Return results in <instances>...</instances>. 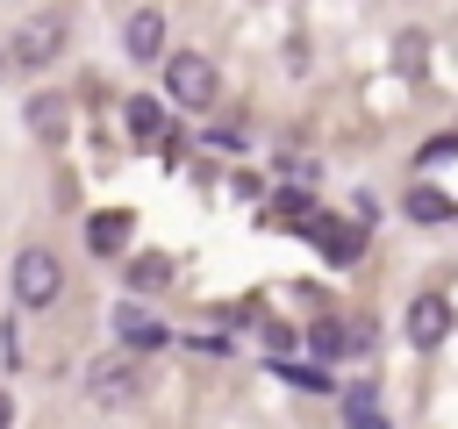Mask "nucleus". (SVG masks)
<instances>
[{
  "mask_svg": "<svg viewBox=\"0 0 458 429\" xmlns=\"http://www.w3.org/2000/svg\"><path fill=\"white\" fill-rule=\"evenodd\" d=\"M365 343H372V322H365V315H358V322H351V329H344V350H365Z\"/></svg>",
  "mask_w": 458,
  "mask_h": 429,
  "instance_id": "17",
  "label": "nucleus"
},
{
  "mask_svg": "<svg viewBox=\"0 0 458 429\" xmlns=\"http://www.w3.org/2000/svg\"><path fill=\"white\" fill-rule=\"evenodd\" d=\"M0 429H14V400L7 393H0Z\"/></svg>",
  "mask_w": 458,
  "mask_h": 429,
  "instance_id": "18",
  "label": "nucleus"
},
{
  "mask_svg": "<svg viewBox=\"0 0 458 429\" xmlns=\"http://www.w3.org/2000/svg\"><path fill=\"white\" fill-rule=\"evenodd\" d=\"M444 214H451V200H444L437 186H415V193H408V222H444Z\"/></svg>",
  "mask_w": 458,
  "mask_h": 429,
  "instance_id": "14",
  "label": "nucleus"
},
{
  "mask_svg": "<svg viewBox=\"0 0 458 429\" xmlns=\"http://www.w3.org/2000/svg\"><path fill=\"white\" fill-rule=\"evenodd\" d=\"M301 229L315 236V250H322L329 265H358V257H365V229H351V222H336V214H308Z\"/></svg>",
  "mask_w": 458,
  "mask_h": 429,
  "instance_id": "4",
  "label": "nucleus"
},
{
  "mask_svg": "<svg viewBox=\"0 0 458 429\" xmlns=\"http://www.w3.org/2000/svg\"><path fill=\"white\" fill-rule=\"evenodd\" d=\"M444 336H451V300H444V293H415V300H408V343L429 350V343H444Z\"/></svg>",
  "mask_w": 458,
  "mask_h": 429,
  "instance_id": "6",
  "label": "nucleus"
},
{
  "mask_svg": "<svg viewBox=\"0 0 458 429\" xmlns=\"http://www.w3.org/2000/svg\"><path fill=\"white\" fill-rule=\"evenodd\" d=\"M129 129H136L143 143H165V100H150V93H136V100H129Z\"/></svg>",
  "mask_w": 458,
  "mask_h": 429,
  "instance_id": "9",
  "label": "nucleus"
},
{
  "mask_svg": "<svg viewBox=\"0 0 458 429\" xmlns=\"http://www.w3.org/2000/svg\"><path fill=\"white\" fill-rule=\"evenodd\" d=\"M57 50H64V21H57V14H29V21H21V36H14V50H7V57H14V64H21V72H43V64H50V57H57Z\"/></svg>",
  "mask_w": 458,
  "mask_h": 429,
  "instance_id": "3",
  "label": "nucleus"
},
{
  "mask_svg": "<svg viewBox=\"0 0 458 429\" xmlns=\"http://www.w3.org/2000/svg\"><path fill=\"white\" fill-rule=\"evenodd\" d=\"M422 57H429V36H422V29H408V36L394 43V64H401L408 79H422Z\"/></svg>",
  "mask_w": 458,
  "mask_h": 429,
  "instance_id": "13",
  "label": "nucleus"
},
{
  "mask_svg": "<svg viewBox=\"0 0 458 429\" xmlns=\"http://www.w3.org/2000/svg\"><path fill=\"white\" fill-rule=\"evenodd\" d=\"M136 386H143V379H136V358H122V350H114V358H100V365L86 372V393H93L100 408H122V400H136Z\"/></svg>",
  "mask_w": 458,
  "mask_h": 429,
  "instance_id": "5",
  "label": "nucleus"
},
{
  "mask_svg": "<svg viewBox=\"0 0 458 429\" xmlns=\"http://www.w3.org/2000/svg\"><path fill=\"white\" fill-rule=\"evenodd\" d=\"M129 229H136V222H129V214H122V207H100V214H93V222H86V243H93V250H100V257H114V250H122V243H129Z\"/></svg>",
  "mask_w": 458,
  "mask_h": 429,
  "instance_id": "8",
  "label": "nucleus"
},
{
  "mask_svg": "<svg viewBox=\"0 0 458 429\" xmlns=\"http://www.w3.org/2000/svg\"><path fill=\"white\" fill-rule=\"evenodd\" d=\"M122 336H129L136 350H150V343H165V329H150V322H136V315H122Z\"/></svg>",
  "mask_w": 458,
  "mask_h": 429,
  "instance_id": "16",
  "label": "nucleus"
},
{
  "mask_svg": "<svg viewBox=\"0 0 458 429\" xmlns=\"http://www.w3.org/2000/svg\"><path fill=\"white\" fill-rule=\"evenodd\" d=\"M344 415H351V429H386V415H379L372 386H351V393H344Z\"/></svg>",
  "mask_w": 458,
  "mask_h": 429,
  "instance_id": "11",
  "label": "nucleus"
},
{
  "mask_svg": "<svg viewBox=\"0 0 458 429\" xmlns=\"http://www.w3.org/2000/svg\"><path fill=\"white\" fill-rule=\"evenodd\" d=\"M165 93H172V107H215V64L200 50H172L165 57Z\"/></svg>",
  "mask_w": 458,
  "mask_h": 429,
  "instance_id": "1",
  "label": "nucleus"
},
{
  "mask_svg": "<svg viewBox=\"0 0 458 429\" xmlns=\"http://www.w3.org/2000/svg\"><path fill=\"white\" fill-rule=\"evenodd\" d=\"M129 286H136V293H157V286H172V257H165V250L136 257V265H129Z\"/></svg>",
  "mask_w": 458,
  "mask_h": 429,
  "instance_id": "10",
  "label": "nucleus"
},
{
  "mask_svg": "<svg viewBox=\"0 0 458 429\" xmlns=\"http://www.w3.org/2000/svg\"><path fill=\"white\" fill-rule=\"evenodd\" d=\"M308 343H315V358H344V322H315Z\"/></svg>",
  "mask_w": 458,
  "mask_h": 429,
  "instance_id": "15",
  "label": "nucleus"
},
{
  "mask_svg": "<svg viewBox=\"0 0 458 429\" xmlns=\"http://www.w3.org/2000/svg\"><path fill=\"white\" fill-rule=\"evenodd\" d=\"M122 43H129V57H143V64L165 57V14H157V7H136L129 29H122Z\"/></svg>",
  "mask_w": 458,
  "mask_h": 429,
  "instance_id": "7",
  "label": "nucleus"
},
{
  "mask_svg": "<svg viewBox=\"0 0 458 429\" xmlns=\"http://www.w3.org/2000/svg\"><path fill=\"white\" fill-rule=\"evenodd\" d=\"M29 129H36V136H57V129H64V100H57V93H36V100H29Z\"/></svg>",
  "mask_w": 458,
  "mask_h": 429,
  "instance_id": "12",
  "label": "nucleus"
},
{
  "mask_svg": "<svg viewBox=\"0 0 458 429\" xmlns=\"http://www.w3.org/2000/svg\"><path fill=\"white\" fill-rule=\"evenodd\" d=\"M57 293H64V265H57L43 243H29V250L14 257V300H21V307H50Z\"/></svg>",
  "mask_w": 458,
  "mask_h": 429,
  "instance_id": "2",
  "label": "nucleus"
}]
</instances>
